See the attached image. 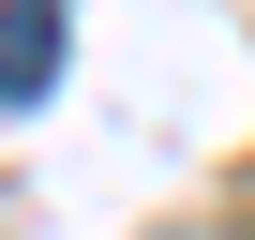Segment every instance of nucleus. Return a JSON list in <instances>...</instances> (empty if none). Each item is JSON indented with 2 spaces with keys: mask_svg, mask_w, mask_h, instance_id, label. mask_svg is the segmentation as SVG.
<instances>
[{
  "mask_svg": "<svg viewBox=\"0 0 255 240\" xmlns=\"http://www.w3.org/2000/svg\"><path fill=\"white\" fill-rule=\"evenodd\" d=\"M60 30H75L60 0H0V105H30V90L60 75Z\"/></svg>",
  "mask_w": 255,
  "mask_h": 240,
  "instance_id": "nucleus-1",
  "label": "nucleus"
}]
</instances>
